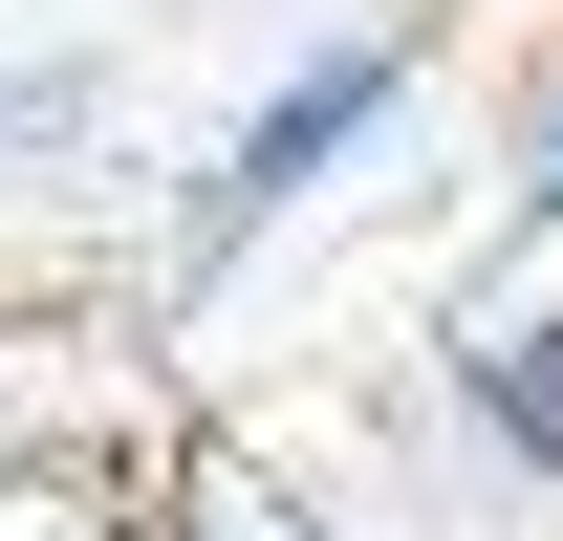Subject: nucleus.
Wrapping results in <instances>:
<instances>
[{"mask_svg": "<svg viewBox=\"0 0 563 541\" xmlns=\"http://www.w3.org/2000/svg\"><path fill=\"white\" fill-rule=\"evenodd\" d=\"M412 109H433V22H325V44H282V66L239 87V131L196 152V196H174V281L261 261L282 217H325Z\"/></svg>", "mask_w": 563, "mask_h": 541, "instance_id": "1", "label": "nucleus"}, {"mask_svg": "<svg viewBox=\"0 0 563 541\" xmlns=\"http://www.w3.org/2000/svg\"><path fill=\"white\" fill-rule=\"evenodd\" d=\"M433 433H455L498 498H563V281H542V303L433 325Z\"/></svg>", "mask_w": 563, "mask_h": 541, "instance_id": "2", "label": "nucleus"}, {"mask_svg": "<svg viewBox=\"0 0 563 541\" xmlns=\"http://www.w3.org/2000/svg\"><path fill=\"white\" fill-rule=\"evenodd\" d=\"M131 541H347V498L282 476V455H174V476L131 498Z\"/></svg>", "mask_w": 563, "mask_h": 541, "instance_id": "3", "label": "nucleus"}, {"mask_svg": "<svg viewBox=\"0 0 563 541\" xmlns=\"http://www.w3.org/2000/svg\"><path fill=\"white\" fill-rule=\"evenodd\" d=\"M498 217H520V239L563 261V44H542L520 87H498Z\"/></svg>", "mask_w": 563, "mask_h": 541, "instance_id": "4", "label": "nucleus"}, {"mask_svg": "<svg viewBox=\"0 0 563 541\" xmlns=\"http://www.w3.org/2000/svg\"><path fill=\"white\" fill-rule=\"evenodd\" d=\"M109 109V66H0V152H44V131H87Z\"/></svg>", "mask_w": 563, "mask_h": 541, "instance_id": "5", "label": "nucleus"}]
</instances>
